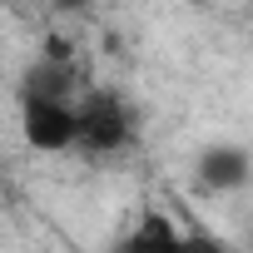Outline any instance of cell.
I'll return each instance as SVG.
<instances>
[{"instance_id":"1","label":"cell","mask_w":253,"mask_h":253,"mask_svg":"<svg viewBox=\"0 0 253 253\" xmlns=\"http://www.w3.org/2000/svg\"><path fill=\"white\" fill-rule=\"evenodd\" d=\"M134 139V114L114 89H89L80 99V129H75V144L84 154H119L129 149Z\"/></svg>"},{"instance_id":"2","label":"cell","mask_w":253,"mask_h":253,"mask_svg":"<svg viewBox=\"0 0 253 253\" xmlns=\"http://www.w3.org/2000/svg\"><path fill=\"white\" fill-rule=\"evenodd\" d=\"M80 129V104L75 99H45V94H20V134L40 154H60L75 144Z\"/></svg>"},{"instance_id":"3","label":"cell","mask_w":253,"mask_h":253,"mask_svg":"<svg viewBox=\"0 0 253 253\" xmlns=\"http://www.w3.org/2000/svg\"><path fill=\"white\" fill-rule=\"evenodd\" d=\"M194 174H199V184L213 189V194H238V189H248V179H253V154H248L243 144H204Z\"/></svg>"},{"instance_id":"4","label":"cell","mask_w":253,"mask_h":253,"mask_svg":"<svg viewBox=\"0 0 253 253\" xmlns=\"http://www.w3.org/2000/svg\"><path fill=\"white\" fill-rule=\"evenodd\" d=\"M154 243H179V228H174L164 213H149L134 233H124V238H119V248H154Z\"/></svg>"},{"instance_id":"5","label":"cell","mask_w":253,"mask_h":253,"mask_svg":"<svg viewBox=\"0 0 253 253\" xmlns=\"http://www.w3.org/2000/svg\"><path fill=\"white\" fill-rule=\"evenodd\" d=\"M50 5H55V10H65V15H75V10H84V5H89V0H50Z\"/></svg>"},{"instance_id":"6","label":"cell","mask_w":253,"mask_h":253,"mask_svg":"<svg viewBox=\"0 0 253 253\" xmlns=\"http://www.w3.org/2000/svg\"><path fill=\"white\" fill-rule=\"evenodd\" d=\"M184 5H189V0H184Z\"/></svg>"}]
</instances>
